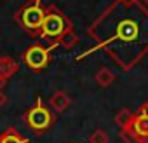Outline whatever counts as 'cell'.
Listing matches in <instances>:
<instances>
[{"instance_id": "cell-13", "label": "cell", "mask_w": 148, "mask_h": 143, "mask_svg": "<svg viewBox=\"0 0 148 143\" xmlns=\"http://www.w3.org/2000/svg\"><path fill=\"white\" fill-rule=\"evenodd\" d=\"M89 143H108V134L103 129H96L89 136Z\"/></svg>"}, {"instance_id": "cell-18", "label": "cell", "mask_w": 148, "mask_h": 143, "mask_svg": "<svg viewBox=\"0 0 148 143\" xmlns=\"http://www.w3.org/2000/svg\"><path fill=\"white\" fill-rule=\"evenodd\" d=\"M141 2H143V4H146V6H148V0H141Z\"/></svg>"}, {"instance_id": "cell-1", "label": "cell", "mask_w": 148, "mask_h": 143, "mask_svg": "<svg viewBox=\"0 0 148 143\" xmlns=\"http://www.w3.org/2000/svg\"><path fill=\"white\" fill-rule=\"evenodd\" d=\"M45 16V9L42 7V0H28V2L19 7L14 14V21L32 37L38 35L42 21Z\"/></svg>"}, {"instance_id": "cell-17", "label": "cell", "mask_w": 148, "mask_h": 143, "mask_svg": "<svg viewBox=\"0 0 148 143\" xmlns=\"http://www.w3.org/2000/svg\"><path fill=\"white\" fill-rule=\"evenodd\" d=\"M122 2H124L125 6H131V4H134V2H136V0H122Z\"/></svg>"}, {"instance_id": "cell-16", "label": "cell", "mask_w": 148, "mask_h": 143, "mask_svg": "<svg viewBox=\"0 0 148 143\" xmlns=\"http://www.w3.org/2000/svg\"><path fill=\"white\" fill-rule=\"evenodd\" d=\"M141 112H145V113L148 115V101H145V105L141 107Z\"/></svg>"}, {"instance_id": "cell-10", "label": "cell", "mask_w": 148, "mask_h": 143, "mask_svg": "<svg viewBox=\"0 0 148 143\" xmlns=\"http://www.w3.org/2000/svg\"><path fill=\"white\" fill-rule=\"evenodd\" d=\"M0 143H32L28 138L21 136L16 127H9L7 131H4L2 134H0Z\"/></svg>"}, {"instance_id": "cell-2", "label": "cell", "mask_w": 148, "mask_h": 143, "mask_svg": "<svg viewBox=\"0 0 148 143\" xmlns=\"http://www.w3.org/2000/svg\"><path fill=\"white\" fill-rule=\"evenodd\" d=\"M71 28V23L54 7H47L45 9V16H44V21H42V26H40V32H38V37L44 38V40H51V42H56L66 30Z\"/></svg>"}, {"instance_id": "cell-12", "label": "cell", "mask_w": 148, "mask_h": 143, "mask_svg": "<svg viewBox=\"0 0 148 143\" xmlns=\"http://www.w3.org/2000/svg\"><path fill=\"white\" fill-rule=\"evenodd\" d=\"M77 42H79V35L73 32L71 28H70V30H66V32H64L58 40H56V44H58V45H63L64 49H71Z\"/></svg>"}, {"instance_id": "cell-5", "label": "cell", "mask_w": 148, "mask_h": 143, "mask_svg": "<svg viewBox=\"0 0 148 143\" xmlns=\"http://www.w3.org/2000/svg\"><path fill=\"white\" fill-rule=\"evenodd\" d=\"M19 65L11 58V56H2L0 58V87H4L5 82L16 74Z\"/></svg>"}, {"instance_id": "cell-15", "label": "cell", "mask_w": 148, "mask_h": 143, "mask_svg": "<svg viewBox=\"0 0 148 143\" xmlns=\"http://www.w3.org/2000/svg\"><path fill=\"white\" fill-rule=\"evenodd\" d=\"M5 101H7V98H5V94L2 93V89H0V107H2V105H4Z\"/></svg>"}, {"instance_id": "cell-4", "label": "cell", "mask_w": 148, "mask_h": 143, "mask_svg": "<svg viewBox=\"0 0 148 143\" xmlns=\"http://www.w3.org/2000/svg\"><path fill=\"white\" fill-rule=\"evenodd\" d=\"M56 45H58L56 42H52L49 47H44V45H40V44L30 45V47L23 52V63H25L30 70H33V72H40V70L47 68L49 63H51V51H52Z\"/></svg>"}, {"instance_id": "cell-8", "label": "cell", "mask_w": 148, "mask_h": 143, "mask_svg": "<svg viewBox=\"0 0 148 143\" xmlns=\"http://www.w3.org/2000/svg\"><path fill=\"white\" fill-rule=\"evenodd\" d=\"M70 103H71V100H70V96H68L64 91H56V93L51 96V100H49V107H51L56 113H63V112L70 107Z\"/></svg>"}, {"instance_id": "cell-19", "label": "cell", "mask_w": 148, "mask_h": 143, "mask_svg": "<svg viewBox=\"0 0 148 143\" xmlns=\"http://www.w3.org/2000/svg\"><path fill=\"white\" fill-rule=\"evenodd\" d=\"M0 89H2V87H0Z\"/></svg>"}, {"instance_id": "cell-9", "label": "cell", "mask_w": 148, "mask_h": 143, "mask_svg": "<svg viewBox=\"0 0 148 143\" xmlns=\"http://www.w3.org/2000/svg\"><path fill=\"white\" fill-rule=\"evenodd\" d=\"M94 80H96V84H98L99 87H108V86H112V82L115 80V74H113L110 68L103 66V68H99V70L96 72Z\"/></svg>"}, {"instance_id": "cell-6", "label": "cell", "mask_w": 148, "mask_h": 143, "mask_svg": "<svg viewBox=\"0 0 148 143\" xmlns=\"http://www.w3.org/2000/svg\"><path fill=\"white\" fill-rule=\"evenodd\" d=\"M131 131L143 143H148V115L145 112H139L138 115H134V120L131 124Z\"/></svg>"}, {"instance_id": "cell-11", "label": "cell", "mask_w": 148, "mask_h": 143, "mask_svg": "<svg viewBox=\"0 0 148 143\" xmlns=\"http://www.w3.org/2000/svg\"><path fill=\"white\" fill-rule=\"evenodd\" d=\"M132 120H134V113H132L131 110H127V108L119 110L117 115H115V124H117L120 129H129L131 124H132Z\"/></svg>"}, {"instance_id": "cell-7", "label": "cell", "mask_w": 148, "mask_h": 143, "mask_svg": "<svg viewBox=\"0 0 148 143\" xmlns=\"http://www.w3.org/2000/svg\"><path fill=\"white\" fill-rule=\"evenodd\" d=\"M136 37H138V25H136V21L125 19V21H122V23L117 26V38L131 42V40H134Z\"/></svg>"}, {"instance_id": "cell-14", "label": "cell", "mask_w": 148, "mask_h": 143, "mask_svg": "<svg viewBox=\"0 0 148 143\" xmlns=\"http://www.w3.org/2000/svg\"><path fill=\"white\" fill-rule=\"evenodd\" d=\"M120 136H122V140H124L125 143H143V141L131 131V127H129V129H122Z\"/></svg>"}, {"instance_id": "cell-3", "label": "cell", "mask_w": 148, "mask_h": 143, "mask_svg": "<svg viewBox=\"0 0 148 143\" xmlns=\"http://www.w3.org/2000/svg\"><path fill=\"white\" fill-rule=\"evenodd\" d=\"M23 122L33 131V133H45L52 124H54V113L52 110L42 101V98L38 96L35 105L30 107L25 115H23Z\"/></svg>"}]
</instances>
